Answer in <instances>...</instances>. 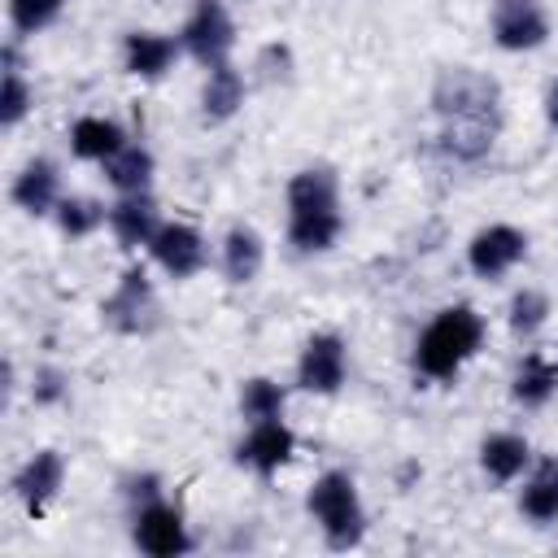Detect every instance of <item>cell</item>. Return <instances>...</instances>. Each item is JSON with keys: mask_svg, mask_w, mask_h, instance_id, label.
I'll return each instance as SVG.
<instances>
[{"mask_svg": "<svg viewBox=\"0 0 558 558\" xmlns=\"http://www.w3.org/2000/svg\"><path fill=\"white\" fill-rule=\"evenodd\" d=\"M288 235L305 253H318V248L336 244V235H340V196H336V174L327 166L292 174V183H288Z\"/></svg>", "mask_w": 558, "mask_h": 558, "instance_id": "1", "label": "cell"}, {"mask_svg": "<svg viewBox=\"0 0 558 558\" xmlns=\"http://www.w3.org/2000/svg\"><path fill=\"white\" fill-rule=\"evenodd\" d=\"M61 392H65V375L52 371V366H44V371L35 375V401L52 405V401H61Z\"/></svg>", "mask_w": 558, "mask_h": 558, "instance_id": "29", "label": "cell"}, {"mask_svg": "<svg viewBox=\"0 0 558 558\" xmlns=\"http://www.w3.org/2000/svg\"><path fill=\"white\" fill-rule=\"evenodd\" d=\"M100 318L113 327V331H122V336H144V331H153V323H157V292H153V283H148V275L140 270V266H131L122 279H118V288L105 296V305H100Z\"/></svg>", "mask_w": 558, "mask_h": 558, "instance_id": "5", "label": "cell"}, {"mask_svg": "<svg viewBox=\"0 0 558 558\" xmlns=\"http://www.w3.org/2000/svg\"><path fill=\"white\" fill-rule=\"evenodd\" d=\"M70 144H74V153L87 157V161H109V157L126 144V135H122V126L109 122V118H78L74 131H70Z\"/></svg>", "mask_w": 558, "mask_h": 558, "instance_id": "16", "label": "cell"}, {"mask_svg": "<svg viewBox=\"0 0 558 558\" xmlns=\"http://www.w3.org/2000/svg\"><path fill=\"white\" fill-rule=\"evenodd\" d=\"M222 270L231 283H248L262 270V235L253 227H231L222 244Z\"/></svg>", "mask_w": 558, "mask_h": 558, "instance_id": "18", "label": "cell"}, {"mask_svg": "<svg viewBox=\"0 0 558 558\" xmlns=\"http://www.w3.org/2000/svg\"><path fill=\"white\" fill-rule=\"evenodd\" d=\"M174 39L166 35H148V31H135L126 35V70L140 74V78H157L170 61H174Z\"/></svg>", "mask_w": 558, "mask_h": 558, "instance_id": "20", "label": "cell"}, {"mask_svg": "<svg viewBox=\"0 0 558 558\" xmlns=\"http://www.w3.org/2000/svg\"><path fill=\"white\" fill-rule=\"evenodd\" d=\"M296 379L310 392H336L344 384V344H340V336H331V331L314 336L305 344L301 362H296Z\"/></svg>", "mask_w": 558, "mask_h": 558, "instance_id": "11", "label": "cell"}, {"mask_svg": "<svg viewBox=\"0 0 558 558\" xmlns=\"http://www.w3.org/2000/svg\"><path fill=\"white\" fill-rule=\"evenodd\" d=\"M135 545L153 558H174V554H187L192 549V536L183 527V514L166 501H148L135 519Z\"/></svg>", "mask_w": 558, "mask_h": 558, "instance_id": "8", "label": "cell"}, {"mask_svg": "<svg viewBox=\"0 0 558 558\" xmlns=\"http://www.w3.org/2000/svg\"><path fill=\"white\" fill-rule=\"evenodd\" d=\"M484 340V323L471 305H453V310H440L432 318V327L418 336V349H414V362L423 375L432 379H453L458 366L480 349Z\"/></svg>", "mask_w": 558, "mask_h": 558, "instance_id": "2", "label": "cell"}, {"mask_svg": "<svg viewBox=\"0 0 558 558\" xmlns=\"http://www.w3.org/2000/svg\"><path fill=\"white\" fill-rule=\"evenodd\" d=\"M549 35L541 0H493V39L506 52H527L541 48Z\"/></svg>", "mask_w": 558, "mask_h": 558, "instance_id": "7", "label": "cell"}, {"mask_svg": "<svg viewBox=\"0 0 558 558\" xmlns=\"http://www.w3.org/2000/svg\"><path fill=\"white\" fill-rule=\"evenodd\" d=\"M523 253H527V235H523L519 227H506V222L484 227V231L466 244V262H471V270H475L480 279L506 275Z\"/></svg>", "mask_w": 558, "mask_h": 558, "instance_id": "9", "label": "cell"}, {"mask_svg": "<svg viewBox=\"0 0 558 558\" xmlns=\"http://www.w3.org/2000/svg\"><path fill=\"white\" fill-rule=\"evenodd\" d=\"M153 257L174 275V279H187L205 266V244H201V231L187 227V222H166L157 227V235L148 240Z\"/></svg>", "mask_w": 558, "mask_h": 558, "instance_id": "10", "label": "cell"}, {"mask_svg": "<svg viewBox=\"0 0 558 558\" xmlns=\"http://www.w3.org/2000/svg\"><path fill=\"white\" fill-rule=\"evenodd\" d=\"M231 44H235V26H231V13L222 9V0H196L192 17L183 26V48L201 65H222Z\"/></svg>", "mask_w": 558, "mask_h": 558, "instance_id": "6", "label": "cell"}, {"mask_svg": "<svg viewBox=\"0 0 558 558\" xmlns=\"http://www.w3.org/2000/svg\"><path fill=\"white\" fill-rule=\"evenodd\" d=\"M57 222L65 235H87L105 222V205H96L87 196H65V201H57Z\"/></svg>", "mask_w": 558, "mask_h": 558, "instance_id": "24", "label": "cell"}, {"mask_svg": "<svg viewBox=\"0 0 558 558\" xmlns=\"http://www.w3.org/2000/svg\"><path fill=\"white\" fill-rule=\"evenodd\" d=\"M240 410H244L253 423L279 418V410H283V388H279L275 379H248L244 392H240Z\"/></svg>", "mask_w": 558, "mask_h": 558, "instance_id": "25", "label": "cell"}, {"mask_svg": "<svg viewBox=\"0 0 558 558\" xmlns=\"http://www.w3.org/2000/svg\"><path fill=\"white\" fill-rule=\"evenodd\" d=\"M240 100H244V78H240V70H231L227 61L214 65V70H209V83H205V92H201L205 118H209V122H227V118L240 109Z\"/></svg>", "mask_w": 558, "mask_h": 558, "instance_id": "19", "label": "cell"}, {"mask_svg": "<svg viewBox=\"0 0 558 558\" xmlns=\"http://www.w3.org/2000/svg\"><path fill=\"white\" fill-rule=\"evenodd\" d=\"M105 174H109V183H113L122 196L144 192V187H148V179H153V157H148V148L122 144V148L105 161Z\"/></svg>", "mask_w": 558, "mask_h": 558, "instance_id": "21", "label": "cell"}, {"mask_svg": "<svg viewBox=\"0 0 558 558\" xmlns=\"http://www.w3.org/2000/svg\"><path fill=\"white\" fill-rule=\"evenodd\" d=\"M527 458H532V449H527V440L514 436V432H497V436H488V440L480 445V466H484L488 480H497V484H510V480L527 466Z\"/></svg>", "mask_w": 558, "mask_h": 558, "instance_id": "15", "label": "cell"}, {"mask_svg": "<svg viewBox=\"0 0 558 558\" xmlns=\"http://www.w3.org/2000/svg\"><path fill=\"white\" fill-rule=\"evenodd\" d=\"M292 432L279 423V418H262V423H253V432L244 436V445H240V462H248L257 475H275L288 458H292Z\"/></svg>", "mask_w": 558, "mask_h": 558, "instance_id": "12", "label": "cell"}, {"mask_svg": "<svg viewBox=\"0 0 558 558\" xmlns=\"http://www.w3.org/2000/svg\"><path fill=\"white\" fill-rule=\"evenodd\" d=\"M109 227H113V235L126 244V248H135V244H148L153 235H157V205H153V196L148 192H131V196H122L113 209H109Z\"/></svg>", "mask_w": 558, "mask_h": 558, "instance_id": "14", "label": "cell"}, {"mask_svg": "<svg viewBox=\"0 0 558 558\" xmlns=\"http://www.w3.org/2000/svg\"><path fill=\"white\" fill-rule=\"evenodd\" d=\"M13 201L26 209V214H48L57 205V166L52 161H31L17 183H13Z\"/></svg>", "mask_w": 558, "mask_h": 558, "instance_id": "17", "label": "cell"}, {"mask_svg": "<svg viewBox=\"0 0 558 558\" xmlns=\"http://www.w3.org/2000/svg\"><path fill=\"white\" fill-rule=\"evenodd\" d=\"M554 388H558V366H549L541 353H527L523 357V366H519V375H514V401L519 405H545L549 397H554Z\"/></svg>", "mask_w": 558, "mask_h": 558, "instance_id": "22", "label": "cell"}, {"mask_svg": "<svg viewBox=\"0 0 558 558\" xmlns=\"http://www.w3.org/2000/svg\"><path fill=\"white\" fill-rule=\"evenodd\" d=\"M545 118H549V126H558V83H549V92H545Z\"/></svg>", "mask_w": 558, "mask_h": 558, "instance_id": "30", "label": "cell"}, {"mask_svg": "<svg viewBox=\"0 0 558 558\" xmlns=\"http://www.w3.org/2000/svg\"><path fill=\"white\" fill-rule=\"evenodd\" d=\"M545 314H549L545 292H536V288L514 292V301H510V327H514L519 336H532V331L545 323Z\"/></svg>", "mask_w": 558, "mask_h": 558, "instance_id": "27", "label": "cell"}, {"mask_svg": "<svg viewBox=\"0 0 558 558\" xmlns=\"http://www.w3.org/2000/svg\"><path fill=\"white\" fill-rule=\"evenodd\" d=\"M61 475H65L61 453H57V449H39V453L13 475V493L22 497V506H26L31 514H39V510L48 506V497L61 488Z\"/></svg>", "mask_w": 558, "mask_h": 558, "instance_id": "13", "label": "cell"}, {"mask_svg": "<svg viewBox=\"0 0 558 558\" xmlns=\"http://www.w3.org/2000/svg\"><path fill=\"white\" fill-rule=\"evenodd\" d=\"M523 514L536 519V523L558 519V462L554 458H545L536 466V475L527 480V488H523Z\"/></svg>", "mask_w": 558, "mask_h": 558, "instance_id": "23", "label": "cell"}, {"mask_svg": "<svg viewBox=\"0 0 558 558\" xmlns=\"http://www.w3.org/2000/svg\"><path fill=\"white\" fill-rule=\"evenodd\" d=\"M432 105L445 118V126H488L497 131L501 122V87L466 65H453L436 78L432 87Z\"/></svg>", "mask_w": 558, "mask_h": 558, "instance_id": "3", "label": "cell"}, {"mask_svg": "<svg viewBox=\"0 0 558 558\" xmlns=\"http://www.w3.org/2000/svg\"><path fill=\"white\" fill-rule=\"evenodd\" d=\"M31 109V87L22 83L17 70H4V87H0V122L4 126H17Z\"/></svg>", "mask_w": 558, "mask_h": 558, "instance_id": "28", "label": "cell"}, {"mask_svg": "<svg viewBox=\"0 0 558 558\" xmlns=\"http://www.w3.org/2000/svg\"><path fill=\"white\" fill-rule=\"evenodd\" d=\"M310 514L318 519L323 536L331 549H353L366 532V514H362V501H357V488L344 471H327L314 480L310 488Z\"/></svg>", "mask_w": 558, "mask_h": 558, "instance_id": "4", "label": "cell"}, {"mask_svg": "<svg viewBox=\"0 0 558 558\" xmlns=\"http://www.w3.org/2000/svg\"><path fill=\"white\" fill-rule=\"evenodd\" d=\"M61 9H65V0H9V22H13L22 35H35V31H44L48 22H57Z\"/></svg>", "mask_w": 558, "mask_h": 558, "instance_id": "26", "label": "cell"}]
</instances>
